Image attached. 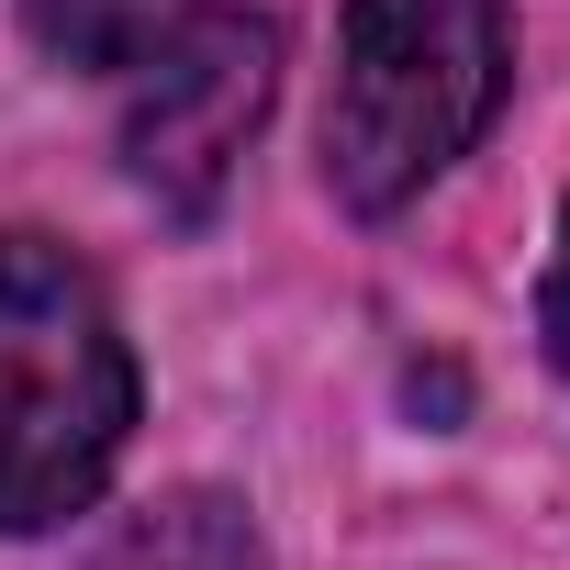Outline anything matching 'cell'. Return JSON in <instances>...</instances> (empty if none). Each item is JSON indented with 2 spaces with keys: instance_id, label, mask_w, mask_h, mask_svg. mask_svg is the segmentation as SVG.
Instances as JSON below:
<instances>
[{
  "instance_id": "2",
  "label": "cell",
  "mask_w": 570,
  "mask_h": 570,
  "mask_svg": "<svg viewBox=\"0 0 570 570\" xmlns=\"http://www.w3.org/2000/svg\"><path fill=\"white\" fill-rule=\"evenodd\" d=\"M514 79L503 0H347L325 90V190L347 213H403L448 179Z\"/></svg>"
},
{
  "instance_id": "6",
  "label": "cell",
  "mask_w": 570,
  "mask_h": 570,
  "mask_svg": "<svg viewBox=\"0 0 570 570\" xmlns=\"http://www.w3.org/2000/svg\"><path fill=\"white\" fill-rule=\"evenodd\" d=\"M537 336H548V358L570 370V224H559V257H548V292H537Z\"/></svg>"
},
{
  "instance_id": "4",
  "label": "cell",
  "mask_w": 570,
  "mask_h": 570,
  "mask_svg": "<svg viewBox=\"0 0 570 570\" xmlns=\"http://www.w3.org/2000/svg\"><path fill=\"white\" fill-rule=\"evenodd\" d=\"M90 570H257V525L235 492L179 481V492H146L124 525H101Z\"/></svg>"
},
{
  "instance_id": "3",
  "label": "cell",
  "mask_w": 570,
  "mask_h": 570,
  "mask_svg": "<svg viewBox=\"0 0 570 570\" xmlns=\"http://www.w3.org/2000/svg\"><path fill=\"white\" fill-rule=\"evenodd\" d=\"M124 79H135V101H124V168H135V190L168 202L179 224H202L224 202L235 157L257 146L268 101H279V23L213 12V0H202V12L146 68H124Z\"/></svg>"
},
{
  "instance_id": "5",
  "label": "cell",
  "mask_w": 570,
  "mask_h": 570,
  "mask_svg": "<svg viewBox=\"0 0 570 570\" xmlns=\"http://www.w3.org/2000/svg\"><path fill=\"white\" fill-rule=\"evenodd\" d=\"M202 0H23V35L57 68H146Z\"/></svg>"
},
{
  "instance_id": "1",
  "label": "cell",
  "mask_w": 570,
  "mask_h": 570,
  "mask_svg": "<svg viewBox=\"0 0 570 570\" xmlns=\"http://www.w3.org/2000/svg\"><path fill=\"white\" fill-rule=\"evenodd\" d=\"M124 436H135V347L101 279L46 235H0V537L90 514Z\"/></svg>"
}]
</instances>
